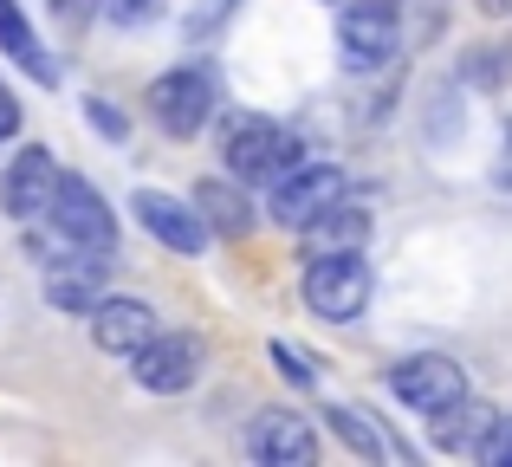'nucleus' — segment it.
Instances as JSON below:
<instances>
[{"label":"nucleus","mask_w":512,"mask_h":467,"mask_svg":"<svg viewBox=\"0 0 512 467\" xmlns=\"http://www.w3.org/2000/svg\"><path fill=\"white\" fill-rule=\"evenodd\" d=\"M389 390H396V403H409L415 416H441L448 403L467 396V370L441 351H422V357H402V364L389 370Z\"/></svg>","instance_id":"7"},{"label":"nucleus","mask_w":512,"mask_h":467,"mask_svg":"<svg viewBox=\"0 0 512 467\" xmlns=\"http://www.w3.org/2000/svg\"><path fill=\"white\" fill-rule=\"evenodd\" d=\"M130 364H137V383H143V390L182 396L188 383L201 377V338H195V331H156V338L143 344Z\"/></svg>","instance_id":"8"},{"label":"nucleus","mask_w":512,"mask_h":467,"mask_svg":"<svg viewBox=\"0 0 512 467\" xmlns=\"http://www.w3.org/2000/svg\"><path fill=\"white\" fill-rule=\"evenodd\" d=\"M227 176L234 182H279L286 169L305 163V137L292 124H279V117H240L234 130H227Z\"/></svg>","instance_id":"2"},{"label":"nucleus","mask_w":512,"mask_h":467,"mask_svg":"<svg viewBox=\"0 0 512 467\" xmlns=\"http://www.w3.org/2000/svg\"><path fill=\"white\" fill-rule=\"evenodd\" d=\"M137 221H143V234H156L169 253H201V240H208V221L195 215V202H182V195H169V189H137Z\"/></svg>","instance_id":"10"},{"label":"nucleus","mask_w":512,"mask_h":467,"mask_svg":"<svg viewBox=\"0 0 512 467\" xmlns=\"http://www.w3.org/2000/svg\"><path fill=\"white\" fill-rule=\"evenodd\" d=\"M273 364H279V377H286V383H299V390H312V383H318V364H312L305 351H292L286 338H273Z\"/></svg>","instance_id":"19"},{"label":"nucleus","mask_w":512,"mask_h":467,"mask_svg":"<svg viewBox=\"0 0 512 467\" xmlns=\"http://www.w3.org/2000/svg\"><path fill=\"white\" fill-rule=\"evenodd\" d=\"M487 422H493V409H480V403H448L435 416V448H448V455H474L480 448V435H487Z\"/></svg>","instance_id":"16"},{"label":"nucleus","mask_w":512,"mask_h":467,"mask_svg":"<svg viewBox=\"0 0 512 467\" xmlns=\"http://www.w3.org/2000/svg\"><path fill=\"white\" fill-rule=\"evenodd\" d=\"M480 13H493V20H512V0H480Z\"/></svg>","instance_id":"25"},{"label":"nucleus","mask_w":512,"mask_h":467,"mask_svg":"<svg viewBox=\"0 0 512 467\" xmlns=\"http://www.w3.org/2000/svg\"><path fill=\"white\" fill-rule=\"evenodd\" d=\"M52 176H59L52 150H46V143H26V150L7 163V176H0V208H7L13 221H33V215H46Z\"/></svg>","instance_id":"12"},{"label":"nucleus","mask_w":512,"mask_h":467,"mask_svg":"<svg viewBox=\"0 0 512 467\" xmlns=\"http://www.w3.org/2000/svg\"><path fill=\"white\" fill-rule=\"evenodd\" d=\"M214 104H221V91H214V78L201 72V65H175V72H163L150 85V117L169 137H201Z\"/></svg>","instance_id":"5"},{"label":"nucleus","mask_w":512,"mask_h":467,"mask_svg":"<svg viewBox=\"0 0 512 467\" xmlns=\"http://www.w3.org/2000/svg\"><path fill=\"white\" fill-rule=\"evenodd\" d=\"M331 429H338L357 455H370V461L383 455V442H376V429H370V416H363V409H331Z\"/></svg>","instance_id":"18"},{"label":"nucleus","mask_w":512,"mask_h":467,"mask_svg":"<svg viewBox=\"0 0 512 467\" xmlns=\"http://www.w3.org/2000/svg\"><path fill=\"white\" fill-rule=\"evenodd\" d=\"M493 195L512 202V117H506V137H500V163H493Z\"/></svg>","instance_id":"22"},{"label":"nucleus","mask_w":512,"mask_h":467,"mask_svg":"<svg viewBox=\"0 0 512 467\" xmlns=\"http://www.w3.org/2000/svg\"><path fill=\"white\" fill-rule=\"evenodd\" d=\"M247 455L266 461V467H312L318 455V435L305 416H292V409H260L247 429Z\"/></svg>","instance_id":"9"},{"label":"nucleus","mask_w":512,"mask_h":467,"mask_svg":"<svg viewBox=\"0 0 512 467\" xmlns=\"http://www.w3.org/2000/svg\"><path fill=\"white\" fill-rule=\"evenodd\" d=\"M13 130H20V98L0 85V137H13Z\"/></svg>","instance_id":"24"},{"label":"nucleus","mask_w":512,"mask_h":467,"mask_svg":"<svg viewBox=\"0 0 512 467\" xmlns=\"http://www.w3.org/2000/svg\"><path fill=\"white\" fill-rule=\"evenodd\" d=\"M85 7H98V0H59V13H85Z\"/></svg>","instance_id":"26"},{"label":"nucleus","mask_w":512,"mask_h":467,"mask_svg":"<svg viewBox=\"0 0 512 467\" xmlns=\"http://www.w3.org/2000/svg\"><path fill=\"white\" fill-rule=\"evenodd\" d=\"M104 279H111V260L91 253V247H72L46 266V299L59 305V312H91V305L104 299Z\"/></svg>","instance_id":"11"},{"label":"nucleus","mask_w":512,"mask_h":467,"mask_svg":"<svg viewBox=\"0 0 512 467\" xmlns=\"http://www.w3.org/2000/svg\"><path fill=\"white\" fill-rule=\"evenodd\" d=\"M305 240H312V253H325V247H363V240H370V215L344 195L338 208H325V215L305 228Z\"/></svg>","instance_id":"17"},{"label":"nucleus","mask_w":512,"mask_h":467,"mask_svg":"<svg viewBox=\"0 0 512 467\" xmlns=\"http://www.w3.org/2000/svg\"><path fill=\"white\" fill-rule=\"evenodd\" d=\"M46 221L65 234V247H91V253H111V247H117V215H111V202L98 195V182L72 176V169H59V176H52Z\"/></svg>","instance_id":"3"},{"label":"nucleus","mask_w":512,"mask_h":467,"mask_svg":"<svg viewBox=\"0 0 512 467\" xmlns=\"http://www.w3.org/2000/svg\"><path fill=\"white\" fill-rule=\"evenodd\" d=\"M0 52H7L20 72H33V78H59V65H52V52L39 46V33H33V20L20 13V0H0Z\"/></svg>","instance_id":"15"},{"label":"nucleus","mask_w":512,"mask_h":467,"mask_svg":"<svg viewBox=\"0 0 512 467\" xmlns=\"http://www.w3.org/2000/svg\"><path fill=\"white\" fill-rule=\"evenodd\" d=\"M344 195H350V176L338 163H299V169H286L279 189H273V221L292 228V234H305L325 208H338Z\"/></svg>","instance_id":"6"},{"label":"nucleus","mask_w":512,"mask_h":467,"mask_svg":"<svg viewBox=\"0 0 512 467\" xmlns=\"http://www.w3.org/2000/svg\"><path fill=\"white\" fill-rule=\"evenodd\" d=\"M402 52V20L389 0H357L338 13V59L344 72H383Z\"/></svg>","instance_id":"4"},{"label":"nucleus","mask_w":512,"mask_h":467,"mask_svg":"<svg viewBox=\"0 0 512 467\" xmlns=\"http://www.w3.org/2000/svg\"><path fill=\"white\" fill-rule=\"evenodd\" d=\"M156 331L163 325H156V312L143 299H98L91 305V338H98V351H111V357H137Z\"/></svg>","instance_id":"13"},{"label":"nucleus","mask_w":512,"mask_h":467,"mask_svg":"<svg viewBox=\"0 0 512 467\" xmlns=\"http://www.w3.org/2000/svg\"><path fill=\"white\" fill-rule=\"evenodd\" d=\"M487 467H512V416H493L487 422V435H480V448H474Z\"/></svg>","instance_id":"20"},{"label":"nucleus","mask_w":512,"mask_h":467,"mask_svg":"<svg viewBox=\"0 0 512 467\" xmlns=\"http://www.w3.org/2000/svg\"><path fill=\"white\" fill-rule=\"evenodd\" d=\"M299 286H305V305L325 325H350L370 305V260H363V247H325V253L305 260Z\"/></svg>","instance_id":"1"},{"label":"nucleus","mask_w":512,"mask_h":467,"mask_svg":"<svg viewBox=\"0 0 512 467\" xmlns=\"http://www.w3.org/2000/svg\"><path fill=\"white\" fill-rule=\"evenodd\" d=\"M195 215L208 221V234H227V240H240L253 228V202L240 195V182H195Z\"/></svg>","instance_id":"14"},{"label":"nucleus","mask_w":512,"mask_h":467,"mask_svg":"<svg viewBox=\"0 0 512 467\" xmlns=\"http://www.w3.org/2000/svg\"><path fill=\"white\" fill-rule=\"evenodd\" d=\"M104 13H111L117 26H150V20H163V0H98Z\"/></svg>","instance_id":"21"},{"label":"nucleus","mask_w":512,"mask_h":467,"mask_svg":"<svg viewBox=\"0 0 512 467\" xmlns=\"http://www.w3.org/2000/svg\"><path fill=\"white\" fill-rule=\"evenodd\" d=\"M91 124H98L104 137H124V117H117V111H111L104 98H91Z\"/></svg>","instance_id":"23"}]
</instances>
